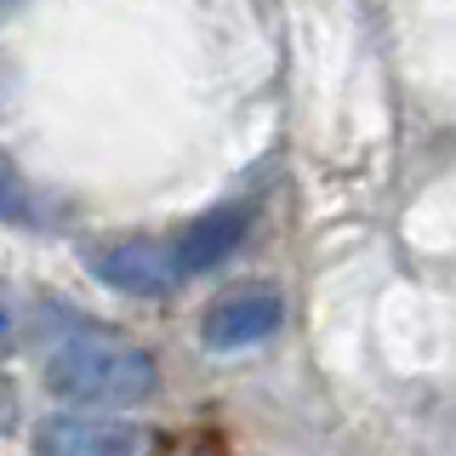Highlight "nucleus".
<instances>
[{"instance_id":"f257e3e1","label":"nucleus","mask_w":456,"mask_h":456,"mask_svg":"<svg viewBox=\"0 0 456 456\" xmlns=\"http://www.w3.org/2000/svg\"><path fill=\"white\" fill-rule=\"evenodd\" d=\"M46 388L80 411H120L142 405L160 388V370L142 348L109 337V331H80L63 348H52L46 360Z\"/></svg>"},{"instance_id":"7ed1b4c3","label":"nucleus","mask_w":456,"mask_h":456,"mask_svg":"<svg viewBox=\"0 0 456 456\" xmlns=\"http://www.w3.org/2000/svg\"><path fill=\"white\" fill-rule=\"evenodd\" d=\"M40 456H142V434L120 417H103V411H63V417H46L35 434Z\"/></svg>"},{"instance_id":"423d86ee","label":"nucleus","mask_w":456,"mask_h":456,"mask_svg":"<svg viewBox=\"0 0 456 456\" xmlns=\"http://www.w3.org/2000/svg\"><path fill=\"white\" fill-rule=\"evenodd\" d=\"M0 223H35V200L6 160H0Z\"/></svg>"},{"instance_id":"39448f33","label":"nucleus","mask_w":456,"mask_h":456,"mask_svg":"<svg viewBox=\"0 0 456 456\" xmlns=\"http://www.w3.org/2000/svg\"><path fill=\"white\" fill-rule=\"evenodd\" d=\"M240 234H246V206H217V211H206V217H194L189 234L177 240V268L183 274L217 268L223 256L240 246Z\"/></svg>"},{"instance_id":"20e7f679","label":"nucleus","mask_w":456,"mask_h":456,"mask_svg":"<svg viewBox=\"0 0 456 456\" xmlns=\"http://www.w3.org/2000/svg\"><path fill=\"white\" fill-rule=\"evenodd\" d=\"M92 274L126 297H166L183 280V268L177 251L160 246V240H120L109 251H92Z\"/></svg>"},{"instance_id":"f03ea898","label":"nucleus","mask_w":456,"mask_h":456,"mask_svg":"<svg viewBox=\"0 0 456 456\" xmlns=\"http://www.w3.org/2000/svg\"><path fill=\"white\" fill-rule=\"evenodd\" d=\"M280 325H285V297L274 285H240V291H223L200 314V342L217 354H234V348L268 342Z\"/></svg>"}]
</instances>
